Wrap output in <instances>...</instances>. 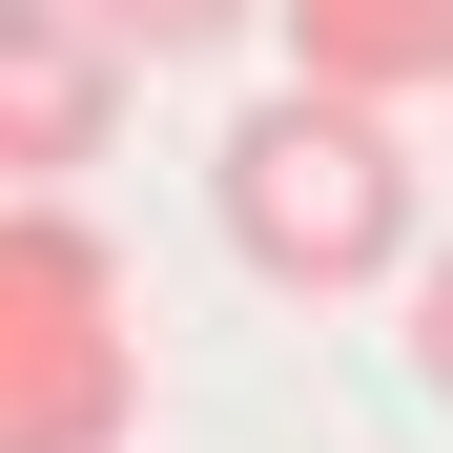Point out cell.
I'll use <instances>...</instances> for the list:
<instances>
[{
    "mask_svg": "<svg viewBox=\"0 0 453 453\" xmlns=\"http://www.w3.org/2000/svg\"><path fill=\"white\" fill-rule=\"evenodd\" d=\"M206 226H226V268H248V288H288V310L392 288V268H412V144H392V104L268 83L248 124L206 144Z\"/></svg>",
    "mask_w": 453,
    "mask_h": 453,
    "instance_id": "cell-1",
    "label": "cell"
},
{
    "mask_svg": "<svg viewBox=\"0 0 453 453\" xmlns=\"http://www.w3.org/2000/svg\"><path fill=\"white\" fill-rule=\"evenodd\" d=\"M124 412H144L124 248L62 186H0V453H124Z\"/></svg>",
    "mask_w": 453,
    "mask_h": 453,
    "instance_id": "cell-2",
    "label": "cell"
},
{
    "mask_svg": "<svg viewBox=\"0 0 453 453\" xmlns=\"http://www.w3.org/2000/svg\"><path fill=\"white\" fill-rule=\"evenodd\" d=\"M124 21L104 0H0V186H83L124 144Z\"/></svg>",
    "mask_w": 453,
    "mask_h": 453,
    "instance_id": "cell-3",
    "label": "cell"
},
{
    "mask_svg": "<svg viewBox=\"0 0 453 453\" xmlns=\"http://www.w3.org/2000/svg\"><path fill=\"white\" fill-rule=\"evenodd\" d=\"M288 83L433 104V83H453V0H288Z\"/></svg>",
    "mask_w": 453,
    "mask_h": 453,
    "instance_id": "cell-4",
    "label": "cell"
},
{
    "mask_svg": "<svg viewBox=\"0 0 453 453\" xmlns=\"http://www.w3.org/2000/svg\"><path fill=\"white\" fill-rule=\"evenodd\" d=\"M412 392H433V412H453V248H433V268H412Z\"/></svg>",
    "mask_w": 453,
    "mask_h": 453,
    "instance_id": "cell-5",
    "label": "cell"
},
{
    "mask_svg": "<svg viewBox=\"0 0 453 453\" xmlns=\"http://www.w3.org/2000/svg\"><path fill=\"white\" fill-rule=\"evenodd\" d=\"M104 21H124L144 62H165V42H226V21H248V0H104Z\"/></svg>",
    "mask_w": 453,
    "mask_h": 453,
    "instance_id": "cell-6",
    "label": "cell"
}]
</instances>
